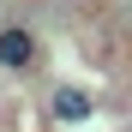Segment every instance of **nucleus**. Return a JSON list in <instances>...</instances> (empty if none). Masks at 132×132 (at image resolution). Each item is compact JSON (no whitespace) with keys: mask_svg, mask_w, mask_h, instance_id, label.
Segmentation results:
<instances>
[{"mask_svg":"<svg viewBox=\"0 0 132 132\" xmlns=\"http://www.w3.org/2000/svg\"><path fill=\"white\" fill-rule=\"evenodd\" d=\"M36 54H42L36 30H24V24H0V72H30Z\"/></svg>","mask_w":132,"mask_h":132,"instance_id":"f257e3e1","label":"nucleus"},{"mask_svg":"<svg viewBox=\"0 0 132 132\" xmlns=\"http://www.w3.org/2000/svg\"><path fill=\"white\" fill-rule=\"evenodd\" d=\"M48 108H54V120L78 126V120H90V90H78V84H60V90L48 96Z\"/></svg>","mask_w":132,"mask_h":132,"instance_id":"f03ea898","label":"nucleus"}]
</instances>
